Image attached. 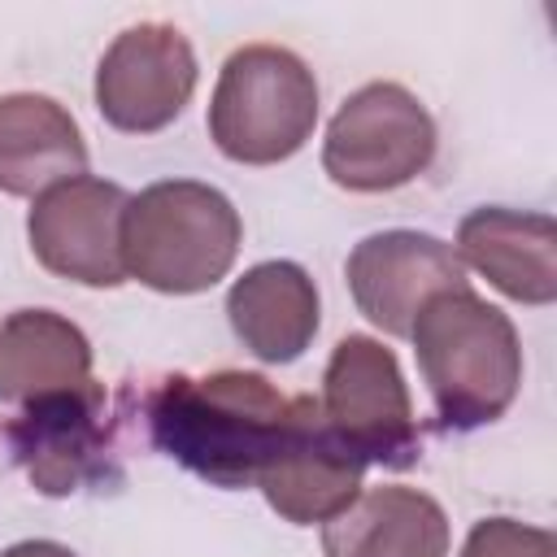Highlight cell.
I'll use <instances>...</instances> for the list:
<instances>
[{
    "label": "cell",
    "instance_id": "6da1fadb",
    "mask_svg": "<svg viewBox=\"0 0 557 557\" xmlns=\"http://www.w3.org/2000/svg\"><path fill=\"white\" fill-rule=\"evenodd\" d=\"M292 418L296 396H283L257 370L170 374L148 400L152 444L226 492L257 487V474L283 444Z\"/></svg>",
    "mask_w": 557,
    "mask_h": 557
},
{
    "label": "cell",
    "instance_id": "7a4b0ae2",
    "mask_svg": "<svg viewBox=\"0 0 557 557\" xmlns=\"http://www.w3.org/2000/svg\"><path fill=\"white\" fill-rule=\"evenodd\" d=\"M409 339L448 431H479L505 418L522 387V344L496 305L470 287L440 292L418 309Z\"/></svg>",
    "mask_w": 557,
    "mask_h": 557
},
{
    "label": "cell",
    "instance_id": "3957f363",
    "mask_svg": "<svg viewBox=\"0 0 557 557\" xmlns=\"http://www.w3.org/2000/svg\"><path fill=\"white\" fill-rule=\"evenodd\" d=\"M244 222L226 191L196 178H161L122 213L126 278L161 296H196L222 283L239 257Z\"/></svg>",
    "mask_w": 557,
    "mask_h": 557
},
{
    "label": "cell",
    "instance_id": "277c9868",
    "mask_svg": "<svg viewBox=\"0 0 557 557\" xmlns=\"http://www.w3.org/2000/svg\"><path fill=\"white\" fill-rule=\"evenodd\" d=\"M318 126V78L278 44L235 48L209 96V139L235 165H278Z\"/></svg>",
    "mask_w": 557,
    "mask_h": 557
},
{
    "label": "cell",
    "instance_id": "5b68a950",
    "mask_svg": "<svg viewBox=\"0 0 557 557\" xmlns=\"http://www.w3.org/2000/svg\"><path fill=\"white\" fill-rule=\"evenodd\" d=\"M435 161V117L400 83L357 87L331 117L322 170L335 187L379 196L413 183Z\"/></svg>",
    "mask_w": 557,
    "mask_h": 557
},
{
    "label": "cell",
    "instance_id": "8992f818",
    "mask_svg": "<svg viewBox=\"0 0 557 557\" xmlns=\"http://www.w3.org/2000/svg\"><path fill=\"white\" fill-rule=\"evenodd\" d=\"M322 422L366 466L409 470L422 457L413 400L396 352L374 335H344L331 348L318 396Z\"/></svg>",
    "mask_w": 557,
    "mask_h": 557
},
{
    "label": "cell",
    "instance_id": "52a82bcc",
    "mask_svg": "<svg viewBox=\"0 0 557 557\" xmlns=\"http://www.w3.org/2000/svg\"><path fill=\"white\" fill-rule=\"evenodd\" d=\"M200 78L191 39L170 22H139L113 35L96 65V109L122 135L165 131Z\"/></svg>",
    "mask_w": 557,
    "mask_h": 557
},
{
    "label": "cell",
    "instance_id": "ba28073f",
    "mask_svg": "<svg viewBox=\"0 0 557 557\" xmlns=\"http://www.w3.org/2000/svg\"><path fill=\"white\" fill-rule=\"evenodd\" d=\"M131 191L122 183L78 174L35 196L26 213V239L35 261L78 287L126 283L122 265V213Z\"/></svg>",
    "mask_w": 557,
    "mask_h": 557
},
{
    "label": "cell",
    "instance_id": "9c48e42d",
    "mask_svg": "<svg viewBox=\"0 0 557 557\" xmlns=\"http://www.w3.org/2000/svg\"><path fill=\"white\" fill-rule=\"evenodd\" d=\"M344 278H348V292H352V305L361 309V318L396 339H409L413 318L431 296L470 287L466 265L453 252V244H444L440 235H426V231L366 235L348 252Z\"/></svg>",
    "mask_w": 557,
    "mask_h": 557
},
{
    "label": "cell",
    "instance_id": "30bf717a",
    "mask_svg": "<svg viewBox=\"0 0 557 557\" xmlns=\"http://www.w3.org/2000/svg\"><path fill=\"white\" fill-rule=\"evenodd\" d=\"M361 479H366V461L335 440V431L322 422L318 400L296 396V418L283 444L274 448V457L257 474L265 505L292 527L331 522L339 509L357 500Z\"/></svg>",
    "mask_w": 557,
    "mask_h": 557
},
{
    "label": "cell",
    "instance_id": "8fae6325",
    "mask_svg": "<svg viewBox=\"0 0 557 557\" xmlns=\"http://www.w3.org/2000/svg\"><path fill=\"white\" fill-rule=\"evenodd\" d=\"M9 444L35 492L70 496L87 479L104 470L109 422H104V387L91 379L74 392H52L26 400L9 426Z\"/></svg>",
    "mask_w": 557,
    "mask_h": 557
},
{
    "label": "cell",
    "instance_id": "7c38bea8",
    "mask_svg": "<svg viewBox=\"0 0 557 557\" xmlns=\"http://www.w3.org/2000/svg\"><path fill=\"white\" fill-rule=\"evenodd\" d=\"M453 252L518 305L557 300V226L548 213L505 205L470 209L457 226Z\"/></svg>",
    "mask_w": 557,
    "mask_h": 557
},
{
    "label": "cell",
    "instance_id": "4fadbf2b",
    "mask_svg": "<svg viewBox=\"0 0 557 557\" xmlns=\"http://www.w3.org/2000/svg\"><path fill=\"white\" fill-rule=\"evenodd\" d=\"M318 283L296 261H257L226 292L235 339L265 366L296 361L318 335Z\"/></svg>",
    "mask_w": 557,
    "mask_h": 557
},
{
    "label": "cell",
    "instance_id": "5bb4252c",
    "mask_svg": "<svg viewBox=\"0 0 557 557\" xmlns=\"http://www.w3.org/2000/svg\"><path fill=\"white\" fill-rule=\"evenodd\" d=\"M322 557H448V513L405 483L366 487L322 522Z\"/></svg>",
    "mask_w": 557,
    "mask_h": 557
},
{
    "label": "cell",
    "instance_id": "9a60e30c",
    "mask_svg": "<svg viewBox=\"0 0 557 557\" xmlns=\"http://www.w3.org/2000/svg\"><path fill=\"white\" fill-rule=\"evenodd\" d=\"M87 174V144L65 104L39 91L0 96V191L39 196Z\"/></svg>",
    "mask_w": 557,
    "mask_h": 557
},
{
    "label": "cell",
    "instance_id": "2e32d148",
    "mask_svg": "<svg viewBox=\"0 0 557 557\" xmlns=\"http://www.w3.org/2000/svg\"><path fill=\"white\" fill-rule=\"evenodd\" d=\"M91 383V344L57 309H17L0 322V400L26 405Z\"/></svg>",
    "mask_w": 557,
    "mask_h": 557
},
{
    "label": "cell",
    "instance_id": "e0dca14e",
    "mask_svg": "<svg viewBox=\"0 0 557 557\" xmlns=\"http://www.w3.org/2000/svg\"><path fill=\"white\" fill-rule=\"evenodd\" d=\"M461 557H557V540L518 518H483L470 527Z\"/></svg>",
    "mask_w": 557,
    "mask_h": 557
},
{
    "label": "cell",
    "instance_id": "ac0fdd59",
    "mask_svg": "<svg viewBox=\"0 0 557 557\" xmlns=\"http://www.w3.org/2000/svg\"><path fill=\"white\" fill-rule=\"evenodd\" d=\"M0 557H78V553L57 540H22V544H9Z\"/></svg>",
    "mask_w": 557,
    "mask_h": 557
}]
</instances>
